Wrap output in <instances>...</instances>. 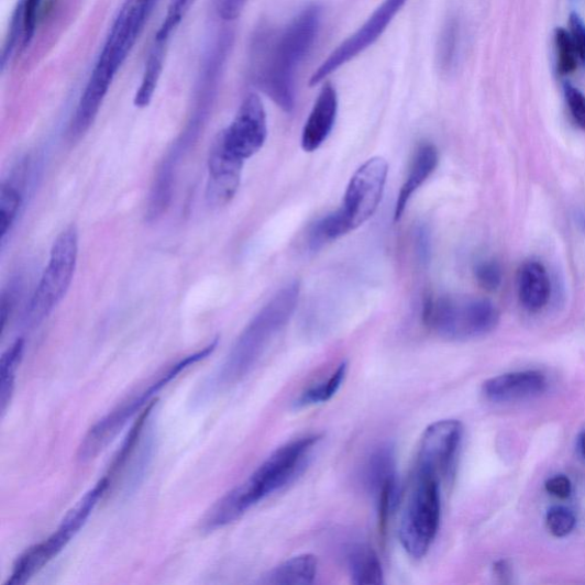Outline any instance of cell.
<instances>
[{"label": "cell", "mask_w": 585, "mask_h": 585, "mask_svg": "<svg viewBox=\"0 0 585 585\" xmlns=\"http://www.w3.org/2000/svg\"><path fill=\"white\" fill-rule=\"evenodd\" d=\"M321 8L306 7L285 27L261 29L251 45V76L260 91L285 112L296 107V76L320 26Z\"/></svg>", "instance_id": "cell-1"}, {"label": "cell", "mask_w": 585, "mask_h": 585, "mask_svg": "<svg viewBox=\"0 0 585 585\" xmlns=\"http://www.w3.org/2000/svg\"><path fill=\"white\" fill-rule=\"evenodd\" d=\"M159 0H125L110 27L92 74L79 99L70 132L84 135L93 125L117 75L137 43Z\"/></svg>", "instance_id": "cell-2"}, {"label": "cell", "mask_w": 585, "mask_h": 585, "mask_svg": "<svg viewBox=\"0 0 585 585\" xmlns=\"http://www.w3.org/2000/svg\"><path fill=\"white\" fill-rule=\"evenodd\" d=\"M320 441L321 435L308 434L277 449L245 482L230 490L214 506L205 519V528H224L295 482L306 470Z\"/></svg>", "instance_id": "cell-3"}, {"label": "cell", "mask_w": 585, "mask_h": 585, "mask_svg": "<svg viewBox=\"0 0 585 585\" xmlns=\"http://www.w3.org/2000/svg\"><path fill=\"white\" fill-rule=\"evenodd\" d=\"M300 297L299 282L287 284L244 332L217 377L219 386L241 382L295 313Z\"/></svg>", "instance_id": "cell-4"}, {"label": "cell", "mask_w": 585, "mask_h": 585, "mask_svg": "<svg viewBox=\"0 0 585 585\" xmlns=\"http://www.w3.org/2000/svg\"><path fill=\"white\" fill-rule=\"evenodd\" d=\"M443 482L413 471L400 515L399 538L404 550L421 560L430 550L442 517Z\"/></svg>", "instance_id": "cell-5"}, {"label": "cell", "mask_w": 585, "mask_h": 585, "mask_svg": "<svg viewBox=\"0 0 585 585\" xmlns=\"http://www.w3.org/2000/svg\"><path fill=\"white\" fill-rule=\"evenodd\" d=\"M217 346L218 339L208 346L197 351V353L173 364L153 379L148 387H145L131 396L128 400L123 401L120 406H117L111 412L100 419L84 437L78 451L79 460L81 462H87L96 459L113 441V438L125 428L129 421L140 413L145 406H150L151 401L164 388H166L173 379L177 378L189 367L207 360L213 354Z\"/></svg>", "instance_id": "cell-6"}, {"label": "cell", "mask_w": 585, "mask_h": 585, "mask_svg": "<svg viewBox=\"0 0 585 585\" xmlns=\"http://www.w3.org/2000/svg\"><path fill=\"white\" fill-rule=\"evenodd\" d=\"M422 320L437 335L464 341L490 333L499 324L500 313L486 299L433 296L423 303Z\"/></svg>", "instance_id": "cell-7"}, {"label": "cell", "mask_w": 585, "mask_h": 585, "mask_svg": "<svg viewBox=\"0 0 585 585\" xmlns=\"http://www.w3.org/2000/svg\"><path fill=\"white\" fill-rule=\"evenodd\" d=\"M112 477L108 474L87 492L80 501L68 512L56 532L43 542L29 548L16 561L7 585H21L44 569L79 532L87 519L110 487Z\"/></svg>", "instance_id": "cell-8"}, {"label": "cell", "mask_w": 585, "mask_h": 585, "mask_svg": "<svg viewBox=\"0 0 585 585\" xmlns=\"http://www.w3.org/2000/svg\"><path fill=\"white\" fill-rule=\"evenodd\" d=\"M78 251V230L70 225L55 240L48 265L29 306L27 321L32 325L40 324L65 299L74 280Z\"/></svg>", "instance_id": "cell-9"}, {"label": "cell", "mask_w": 585, "mask_h": 585, "mask_svg": "<svg viewBox=\"0 0 585 585\" xmlns=\"http://www.w3.org/2000/svg\"><path fill=\"white\" fill-rule=\"evenodd\" d=\"M388 172V162L383 157H374L351 178L341 207L351 229L360 228L376 212L383 199Z\"/></svg>", "instance_id": "cell-10"}, {"label": "cell", "mask_w": 585, "mask_h": 585, "mask_svg": "<svg viewBox=\"0 0 585 585\" xmlns=\"http://www.w3.org/2000/svg\"><path fill=\"white\" fill-rule=\"evenodd\" d=\"M463 438V426L442 420L429 426L422 437L413 471L441 482L452 476Z\"/></svg>", "instance_id": "cell-11"}, {"label": "cell", "mask_w": 585, "mask_h": 585, "mask_svg": "<svg viewBox=\"0 0 585 585\" xmlns=\"http://www.w3.org/2000/svg\"><path fill=\"white\" fill-rule=\"evenodd\" d=\"M407 0H385L358 31L340 44L327 60L313 73L310 86H316L327 77L339 70L341 67L354 60L360 54L371 47L400 12Z\"/></svg>", "instance_id": "cell-12"}, {"label": "cell", "mask_w": 585, "mask_h": 585, "mask_svg": "<svg viewBox=\"0 0 585 585\" xmlns=\"http://www.w3.org/2000/svg\"><path fill=\"white\" fill-rule=\"evenodd\" d=\"M219 135L233 156L245 162L256 155L268 135L267 113L260 98L255 95L246 97L235 119Z\"/></svg>", "instance_id": "cell-13"}, {"label": "cell", "mask_w": 585, "mask_h": 585, "mask_svg": "<svg viewBox=\"0 0 585 585\" xmlns=\"http://www.w3.org/2000/svg\"><path fill=\"white\" fill-rule=\"evenodd\" d=\"M244 161L230 154L220 137L213 142L209 157L207 198L214 208L225 207L236 196Z\"/></svg>", "instance_id": "cell-14"}, {"label": "cell", "mask_w": 585, "mask_h": 585, "mask_svg": "<svg viewBox=\"0 0 585 585\" xmlns=\"http://www.w3.org/2000/svg\"><path fill=\"white\" fill-rule=\"evenodd\" d=\"M338 110L335 87L327 84L321 89L303 128L301 144L305 152H316L328 140L335 125Z\"/></svg>", "instance_id": "cell-15"}, {"label": "cell", "mask_w": 585, "mask_h": 585, "mask_svg": "<svg viewBox=\"0 0 585 585\" xmlns=\"http://www.w3.org/2000/svg\"><path fill=\"white\" fill-rule=\"evenodd\" d=\"M547 388L545 376L526 371L493 377L484 384V395L495 402H509L540 396Z\"/></svg>", "instance_id": "cell-16"}, {"label": "cell", "mask_w": 585, "mask_h": 585, "mask_svg": "<svg viewBox=\"0 0 585 585\" xmlns=\"http://www.w3.org/2000/svg\"><path fill=\"white\" fill-rule=\"evenodd\" d=\"M439 155L432 143L424 142L418 146L417 152L409 166L407 178L399 191L396 209L395 221H399L407 208L409 200L419 188L428 180L430 175L437 168Z\"/></svg>", "instance_id": "cell-17"}, {"label": "cell", "mask_w": 585, "mask_h": 585, "mask_svg": "<svg viewBox=\"0 0 585 585\" xmlns=\"http://www.w3.org/2000/svg\"><path fill=\"white\" fill-rule=\"evenodd\" d=\"M550 295V278L542 263H523L518 275V297L522 308L529 312H539L548 305Z\"/></svg>", "instance_id": "cell-18"}, {"label": "cell", "mask_w": 585, "mask_h": 585, "mask_svg": "<svg viewBox=\"0 0 585 585\" xmlns=\"http://www.w3.org/2000/svg\"><path fill=\"white\" fill-rule=\"evenodd\" d=\"M195 2L196 0H170L166 15L155 36L148 60H146V68L163 73L173 35L177 33Z\"/></svg>", "instance_id": "cell-19"}, {"label": "cell", "mask_w": 585, "mask_h": 585, "mask_svg": "<svg viewBox=\"0 0 585 585\" xmlns=\"http://www.w3.org/2000/svg\"><path fill=\"white\" fill-rule=\"evenodd\" d=\"M318 570V562L312 554H301L292 558L272 570L262 583L276 585H307L313 583Z\"/></svg>", "instance_id": "cell-20"}, {"label": "cell", "mask_w": 585, "mask_h": 585, "mask_svg": "<svg viewBox=\"0 0 585 585\" xmlns=\"http://www.w3.org/2000/svg\"><path fill=\"white\" fill-rule=\"evenodd\" d=\"M351 581L358 585L384 583V571L375 551L367 545H355L347 553Z\"/></svg>", "instance_id": "cell-21"}, {"label": "cell", "mask_w": 585, "mask_h": 585, "mask_svg": "<svg viewBox=\"0 0 585 585\" xmlns=\"http://www.w3.org/2000/svg\"><path fill=\"white\" fill-rule=\"evenodd\" d=\"M397 477L394 448L384 445L376 449L364 467V483L373 495L386 483Z\"/></svg>", "instance_id": "cell-22"}, {"label": "cell", "mask_w": 585, "mask_h": 585, "mask_svg": "<svg viewBox=\"0 0 585 585\" xmlns=\"http://www.w3.org/2000/svg\"><path fill=\"white\" fill-rule=\"evenodd\" d=\"M350 231H353V229H351L345 216L339 209L319 219L311 225L308 233V246L311 251L316 252L327 244L346 235Z\"/></svg>", "instance_id": "cell-23"}, {"label": "cell", "mask_w": 585, "mask_h": 585, "mask_svg": "<svg viewBox=\"0 0 585 585\" xmlns=\"http://www.w3.org/2000/svg\"><path fill=\"white\" fill-rule=\"evenodd\" d=\"M24 340L18 339L3 354L0 360V406L2 415L12 400L15 387L16 371L23 357Z\"/></svg>", "instance_id": "cell-24"}, {"label": "cell", "mask_w": 585, "mask_h": 585, "mask_svg": "<svg viewBox=\"0 0 585 585\" xmlns=\"http://www.w3.org/2000/svg\"><path fill=\"white\" fill-rule=\"evenodd\" d=\"M460 21L452 16L446 20L437 44V65L443 74H451L454 70L460 53Z\"/></svg>", "instance_id": "cell-25"}, {"label": "cell", "mask_w": 585, "mask_h": 585, "mask_svg": "<svg viewBox=\"0 0 585 585\" xmlns=\"http://www.w3.org/2000/svg\"><path fill=\"white\" fill-rule=\"evenodd\" d=\"M346 373L347 363L343 362L327 379L306 389L296 400L295 406L303 408L331 400L343 385Z\"/></svg>", "instance_id": "cell-26"}, {"label": "cell", "mask_w": 585, "mask_h": 585, "mask_svg": "<svg viewBox=\"0 0 585 585\" xmlns=\"http://www.w3.org/2000/svg\"><path fill=\"white\" fill-rule=\"evenodd\" d=\"M22 197L20 191L4 184L0 190V238L5 240L8 232L11 230L19 210L21 208Z\"/></svg>", "instance_id": "cell-27"}, {"label": "cell", "mask_w": 585, "mask_h": 585, "mask_svg": "<svg viewBox=\"0 0 585 585\" xmlns=\"http://www.w3.org/2000/svg\"><path fill=\"white\" fill-rule=\"evenodd\" d=\"M554 43L559 54V69L562 75H569L577 68V52L570 33L559 27L554 33Z\"/></svg>", "instance_id": "cell-28"}, {"label": "cell", "mask_w": 585, "mask_h": 585, "mask_svg": "<svg viewBox=\"0 0 585 585\" xmlns=\"http://www.w3.org/2000/svg\"><path fill=\"white\" fill-rule=\"evenodd\" d=\"M547 523L550 532L554 537L564 538L574 530L576 519L570 509L553 507L548 512Z\"/></svg>", "instance_id": "cell-29"}, {"label": "cell", "mask_w": 585, "mask_h": 585, "mask_svg": "<svg viewBox=\"0 0 585 585\" xmlns=\"http://www.w3.org/2000/svg\"><path fill=\"white\" fill-rule=\"evenodd\" d=\"M475 277L482 288L494 291L503 284V269L496 261L484 260L476 266Z\"/></svg>", "instance_id": "cell-30"}, {"label": "cell", "mask_w": 585, "mask_h": 585, "mask_svg": "<svg viewBox=\"0 0 585 585\" xmlns=\"http://www.w3.org/2000/svg\"><path fill=\"white\" fill-rule=\"evenodd\" d=\"M44 0H20L23 16V48H26L34 40L40 11Z\"/></svg>", "instance_id": "cell-31"}, {"label": "cell", "mask_w": 585, "mask_h": 585, "mask_svg": "<svg viewBox=\"0 0 585 585\" xmlns=\"http://www.w3.org/2000/svg\"><path fill=\"white\" fill-rule=\"evenodd\" d=\"M564 91L573 120L585 131V96L571 84L565 85Z\"/></svg>", "instance_id": "cell-32"}, {"label": "cell", "mask_w": 585, "mask_h": 585, "mask_svg": "<svg viewBox=\"0 0 585 585\" xmlns=\"http://www.w3.org/2000/svg\"><path fill=\"white\" fill-rule=\"evenodd\" d=\"M417 256L422 263L427 265L431 258V231L427 224H420L415 233Z\"/></svg>", "instance_id": "cell-33"}, {"label": "cell", "mask_w": 585, "mask_h": 585, "mask_svg": "<svg viewBox=\"0 0 585 585\" xmlns=\"http://www.w3.org/2000/svg\"><path fill=\"white\" fill-rule=\"evenodd\" d=\"M571 37L576 48L581 63L585 66V24L578 14L570 18Z\"/></svg>", "instance_id": "cell-34"}, {"label": "cell", "mask_w": 585, "mask_h": 585, "mask_svg": "<svg viewBox=\"0 0 585 585\" xmlns=\"http://www.w3.org/2000/svg\"><path fill=\"white\" fill-rule=\"evenodd\" d=\"M249 0H216L218 15L224 21H233L241 16Z\"/></svg>", "instance_id": "cell-35"}, {"label": "cell", "mask_w": 585, "mask_h": 585, "mask_svg": "<svg viewBox=\"0 0 585 585\" xmlns=\"http://www.w3.org/2000/svg\"><path fill=\"white\" fill-rule=\"evenodd\" d=\"M545 488L552 495L560 497V499H567L572 493L571 481L565 476H555L549 479Z\"/></svg>", "instance_id": "cell-36"}, {"label": "cell", "mask_w": 585, "mask_h": 585, "mask_svg": "<svg viewBox=\"0 0 585 585\" xmlns=\"http://www.w3.org/2000/svg\"><path fill=\"white\" fill-rule=\"evenodd\" d=\"M580 450H581L583 457L585 459V431L582 433L580 438Z\"/></svg>", "instance_id": "cell-37"}, {"label": "cell", "mask_w": 585, "mask_h": 585, "mask_svg": "<svg viewBox=\"0 0 585 585\" xmlns=\"http://www.w3.org/2000/svg\"><path fill=\"white\" fill-rule=\"evenodd\" d=\"M582 224L584 225V229H585V217L583 218Z\"/></svg>", "instance_id": "cell-38"}]
</instances>
